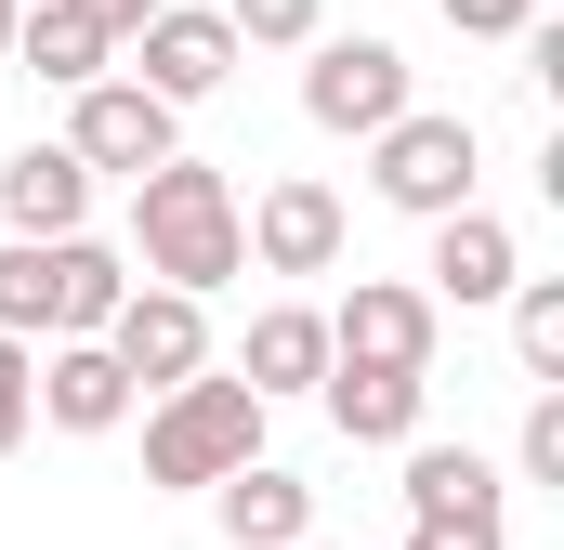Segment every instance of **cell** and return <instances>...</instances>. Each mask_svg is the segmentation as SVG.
I'll use <instances>...</instances> for the list:
<instances>
[{
	"label": "cell",
	"mask_w": 564,
	"mask_h": 550,
	"mask_svg": "<svg viewBox=\"0 0 564 550\" xmlns=\"http://www.w3.org/2000/svg\"><path fill=\"white\" fill-rule=\"evenodd\" d=\"M106 367H119L132 394H184V381L210 367V328H197V301H171V288H132V301L106 315Z\"/></svg>",
	"instance_id": "cell-5"
},
{
	"label": "cell",
	"mask_w": 564,
	"mask_h": 550,
	"mask_svg": "<svg viewBox=\"0 0 564 550\" xmlns=\"http://www.w3.org/2000/svg\"><path fill=\"white\" fill-rule=\"evenodd\" d=\"M302 106H315V132H394L408 119V53L394 40H315V66H302Z\"/></svg>",
	"instance_id": "cell-4"
},
{
	"label": "cell",
	"mask_w": 564,
	"mask_h": 550,
	"mask_svg": "<svg viewBox=\"0 0 564 550\" xmlns=\"http://www.w3.org/2000/svg\"><path fill=\"white\" fill-rule=\"evenodd\" d=\"M40 407L66 419V432H119V419H132V381L106 367V341H53V367H40Z\"/></svg>",
	"instance_id": "cell-15"
},
{
	"label": "cell",
	"mask_w": 564,
	"mask_h": 550,
	"mask_svg": "<svg viewBox=\"0 0 564 550\" xmlns=\"http://www.w3.org/2000/svg\"><path fill=\"white\" fill-rule=\"evenodd\" d=\"M512 354L539 367V381H564V288L539 275V288H512Z\"/></svg>",
	"instance_id": "cell-19"
},
{
	"label": "cell",
	"mask_w": 564,
	"mask_h": 550,
	"mask_svg": "<svg viewBox=\"0 0 564 550\" xmlns=\"http://www.w3.org/2000/svg\"><path fill=\"white\" fill-rule=\"evenodd\" d=\"M119 301H132V275L106 263L93 237H53V250L13 237V250H0V341H40V328H53V341H106Z\"/></svg>",
	"instance_id": "cell-2"
},
{
	"label": "cell",
	"mask_w": 564,
	"mask_h": 550,
	"mask_svg": "<svg viewBox=\"0 0 564 550\" xmlns=\"http://www.w3.org/2000/svg\"><path fill=\"white\" fill-rule=\"evenodd\" d=\"M525 472H539V485H564V394H539V407H525Z\"/></svg>",
	"instance_id": "cell-23"
},
{
	"label": "cell",
	"mask_w": 564,
	"mask_h": 550,
	"mask_svg": "<svg viewBox=\"0 0 564 550\" xmlns=\"http://www.w3.org/2000/svg\"><path fill=\"white\" fill-rule=\"evenodd\" d=\"M66 13H79V26H93L106 53H119V40H144V26H158V0H66Z\"/></svg>",
	"instance_id": "cell-24"
},
{
	"label": "cell",
	"mask_w": 564,
	"mask_h": 550,
	"mask_svg": "<svg viewBox=\"0 0 564 550\" xmlns=\"http://www.w3.org/2000/svg\"><path fill=\"white\" fill-rule=\"evenodd\" d=\"M13 26H26V0H0V53H13Z\"/></svg>",
	"instance_id": "cell-26"
},
{
	"label": "cell",
	"mask_w": 564,
	"mask_h": 550,
	"mask_svg": "<svg viewBox=\"0 0 564 550\" xmlns=\"http://www.w3.org/2000/svg\"><path fill=\"white\" fill-rule=\"evenodd\" d=\"M237 237L263 250V275H328L341 263V197H328V184H263V210H250Z\"/></svg>",
	"instance_id": "cell-10"
},
{
	"label": "cell",
	"mask_w": 564,
	"mask_h": 550,
	"mask_svg": "<svg viewBox=\"0 0 564 550\" xmlns=\"http://www.w3.org/2000/svg\"><path fill=\"white\" fill-rule=\"evenodd\" d=\"M66 157H79V170H171V157H184V144H171V106H158V92H132V79H93V92H79V132H66Z\"/></svg>",
	"instance_id": "cell-8"
},
{
	"label": "cell",
	"mask_w": 564,
	"mask_h": 550,
	"mask_svg": "<svg viewBox=\"0 0 564 550\" xmlns=\"http://www.w3.org/2000/svg\"><path fill=\"white\" fill-rule=\"evenodd\" d=\"M210 498H224V538L237 550H302V512H315V485H289V472H263V459L224 472Z\"/></svg>",
	"instance_id": "cell-17"
},
{
	"label": "cell",
	"mask_w": 564,
	"mask_h": 550,
	"mask_svg": "<svg viewBox=\"0 0 564 550\" xmlns=\"http://www.w3.org/2000/svg\"><path fill=\"white\" fill-rule=\"evenodd\" d=\"M394 210H421V223H446V210H473V119H394L381 132V170H368Z\"/></svg>",
	"instance_id": "cell-6"
},
{
	"label": "cell",
	"mask_w": 564,
	"mask_h": 550,
	"mask_svg": "<svg viewBox=\"0 0 564 550\" xmlns=\"http://www.w3.org/2000/svg\"><path fill=\"white\" fill-rule=\"evenodd\" d=\"M446 26H459V40H525L539 0H446Z\"/></svg>",
	"instance_id": "cell-22"
},
{
	"label": "cell",
	"mask_w": 564,
	"mask_h": 550,
	"mask_svg": "<svg viewBox=\"0 0 564 550\" xmlns=\"http://www.w3.org/2000/svg\"><path fill=\"white\" fill-rule=\"evenodd\" d=\"M408 550H499V525H421Z\"/></svg>",
	"instance_id": "cell-25"
},
{
	"label": "cell",
	"mask_w": 564,
	"mask_h": 550,
	"mask_svg": "<svg viewBox=\"0 0 564 550\" xmlns=\"http://www.w3.org/2000/svg\"><path fill=\"white\" fill-rule=\"evenodd\" d=\"M263 459V394L250 381H184L144 419V485H224Z\"/></svg>",
	"instance_id": "cell-3"
},
{
	"label": "cell",
	"mask_w": 564,
	"mask_h": 550,
	"mask_svg": "<svg viewBox=\"0 0 564 550\" xmlns=\"http://www.w3.org/2000/svg\"><path fill=\"white\" fill-rule=\"evenodd\" d=\"M421 275H433L421 301H512V223H486V210H446Z\"/></svg>",
	"instance_id": "cell-12"
},
{
	"label": "cell",
	"mask_w": 564,
	"mask_h": 550,
	"mask_svg": "<svg viewBox=\"0 0 564 550\" xmlns=\"http://www.w3.org/2000/svg\"><path fill=\"white\" fill-rule=\"evenodd\" d=\"M408 512L421 525H499V472L473 446H408Z\"/></svg>",
	"instance_id": "cell-16"
},
{
	"label": "cell",
	"mask_w": 564,
	"mask_h": 550,
	"mask_svg": "<svg viewBox=\"0 0 564 550\" xmlns=\"http://www.w3.org/2000/svg\"><path fill=\"white\" fill-rule=\"evenodd\" d=\"M328 367H433V301L408 275H355V301L328 315Z\"/></svg>",
	"instance_id": "cell-7"
},
{
	"label": "cell",
	"mask_w": 564,
	"mask_h": 550,
	"mask_svg": "<svg viewBox=\"0 0 564 550\" xmlns=\"http://www.w3.org/2000/svg\"><path fill=\"white\" fill-rule=\"evenodd\" d=\"M263 407L276 394H315L328 381V315H302V301H276V315H250V367H237Z\"/></svg>",
	"instance_id": "cell-13"
},
{
	"label": "cell",
	"mask_w": 564,
	"mask_h": 550,
	"mask_svg": "<svg viewBox=\"0 0 564 550\" xmlns=\"http://www.w3.org/2000/svg\"><path fill=\"white\" fill-rule=\"evenodd\" d=\"M0 210H13L26 250H53V237H79V210H93V170H79L66 144H26V157H0Z\"/></svg>",
	"instance_id": "cell-11"
},
{
	"label": "cell",
	"mask_w": 564,
	"mask_h": 550,
	"mask_svg": "<svg viewBox=\"0 0 564 550\" xmlns=\"http://www.w3.org/2000/svg\"><path fill=\"white\" fill-rule=\"evenodd\" d=\"M132 250H144V275H158L171 301L224 288V275L250 263V237H237V184H224V170H197V157L144 170V184H132Z\"/></svg>",
	"instance_id": "cell-1"
},
{
	"label": "cell",
	"mask_w": 564,
	"mask_h": 550,
	"mask_svg": "<svg viewBox=\"0 0 564 550\" xmlns=\"http://www.w3.org/2000/svg\"><path fill=\"white\" fill-rule=\"evenodd\" d=\"M224 40H237V53H250V40L289 53V40H315V0H224Z\"/></svg>",
	"instance_id": "cell-20"
},
{
	"label": "cell",
	"mask_w": 564,
	"mask_h": 550,
	"mask_svg": "<svg viewBox=\"0 0 564 550\" xmlns=\"http://www.w3.org/2000/svg\"><path fill=\"white\" fill-rule=\"evenodd\" d=\"M315 394L341 419V446H408V432H421V381H408V367H328Z\"/></svg>",
	"instance_id": "cell-14"
},
{
	"label": "cell",
	"mask_w": 564,
	"mask_h": 550,
	"mask_svg": "<svg viewBox=\"0 0 564 550\" xmlns=\"http://www.w3.org/2000/svg\"><path fill=\"white\" fill-rule=\"evenodd\" d=\"M26 419H40V354H26V341H0V459L26 446Z\"/></svg>",
	"instance_id": "cell-21"
},
{
	"label": "cell",
	"mask_w": 564,
	"mask_h": 550,
	"mask_svg": "<svg viewBox=\"0 0 564 550\" xmlns=\"http://www.w3.org/2000/svg\"><path fill=\"white\" fill-rule=\"evenodd\" d=\"M13 53H26L40 79H66V92H93V79H106V40H93V26H79L66 0H40V13L13 26Z\"/></svg>",
	"instance_id": "cell-18"
},
{
	"label": "cell",
	"mask_w": 564,
	"mask_h": 550,
	"mask_svg": "<svg viewBox=\"0 0 564 550\" xmlns=\"http://www.w3.org/2000/svg\"><path fill=\"white\" fill-rule=\"evenodd\" d=\"M224 66H237L224 13H171V0H158V26L132 40V92H158V106H197V92H224Z\"/></svg>",
	"instance_id": "cell-9"
}]
</instances>
